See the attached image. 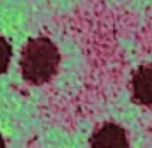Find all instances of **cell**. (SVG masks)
I'll return each mask as SVG.
<instances>
[{
    "mask_svg": "<svg viewBox=\"0 0 152 148\" xmlns=\"http://www.w3.org/2000/svg\"><path fill=\"white\" fill-rule=\"evenodd\" d=\"M60 53L48 37L30 39L21 51V74L32 85L48 83L58 71Z\"/></svg>",
    "mask_w": 152,
    "mask_h": 148,
    "instance_id": "obj_1",
    "label": "cell"
},
{
    "mask_svg": "<svg viewBox=\"0 0 152 148\" xmlns=\"http://www.w3.org/2000/svg\"><path fill=\"white\" fill-rule=\"evenodd\" d=\"M11 44L0 36V74H4L9 67V62H11Z\"/></svg>",
    "mask_w": 152,
    "mask_h": 148,
    "instance_id": "obj_4",
    "label": "cell"
},
{
    "mask_svg": "<svg viewBox=\"0 0 152 148\" xmlns=\"http://www.w3.org/2000/svg\"><path fill=\"white\" fill-rule=\"evenodd\" d=\"M90 148H127V134L117 123H104L92 134Z\"/></svg>",
    "mask_w": 152,
    "mask_h": 148,
    "instance_id": "obj_2",
    "label": "cell"
},
{
    "mask_svg": "<svg viewBox=\"0 0 152 148\" xmlns=\"http://www.w3.org/2000/svg\"><path fill=\"white\" fill-rule=\"evenodd\" d=\"M0 148H5V141H4V138L0 136Z\"/></svg>",
    "mask_w": 152,
    "mask_h": 148,
    "instance_id": "obj_5",
    "label": "cell"
},
{
    "mask_svg": "<svg viewBox=\"0 0 152 148\" xmlns=\"http://www.w3.org/2000/svg\"><path fill=\"white\" fill-rule=\"evenodd\" d=\"M133 99L142 106H152V65H142L133 74Z\"/></svg>",
    "mask_w": 152,
    "mask_h": 148,
    "instance_id": "obj_3",
    "label": "cell"
}]
</instances>
